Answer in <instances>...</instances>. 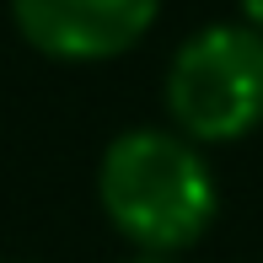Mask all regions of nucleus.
<instances>
[{"mask_svg": "<svg viewBox=\"0 0 263 263\" xmlns=\"http://www.w3.org/2000/svg\"><path fill=\"white\" fill-rule=\"evenodd\" d=\"M97 204L135 253L177 258L220 215L210 161L177 129H124L97 161Z\"/></svg>", "mask_w": 263, "mask_h": 263, "instance_id": "1", "label": "nucleus"}, {"mask_svg": "<svg viewBox=\"0 0 263 263\" xmlns=\"http://www.w3.org/2000/svg\"><path fill=\"white\" fill-rule=\"evenodd\" d=\"M166 118L194 145H231L263 124V32L247 22H204L177 43L161 81Z\"/></svg>", "mask_w": 263, "mask_h": 263, "instance_id": "2", "label": "nucleus"}, {"mask_svg": "<svg viewBox=\"0 0 263 263\" xmlns=\"http://www.w3.org/2000/svg\"><path fill=\"white\" fill-rule=\"evenodd\" d=\"M22 43L59 65H107L161 16V0H6Z\"/></svg>", "mask_w": 263, "mask_h": 263, "instance_id": "3", "label": "nucleus"}, {"mask_svg": "<svg viewBox=\"0 0 263 263\" xmlns=\"http://www.w3.org/2000/svg\"><path fill=\"white\" fill-rule=\"evenodd\" d=\"M236 6H242V22H247V27L263 32V0H236Z\"/></svg>", "mask_w": 263, "mask_h": 263, "instance_id": "4", "label": "nucleus"}, {"mask_svg": "<svg viewBox=\"0 0 263 263\" xmlns=\"http://www.w3.org/2000/svg\"><path fill=\"white\" fill-rule=\"evenodd\" d=\"M129 263H183V258H166V253H135Z\"/></svg>", "mask_w": 263, "mask_h": 263, "instance_id": "5", "label": "nucleus"}]
</instances>
